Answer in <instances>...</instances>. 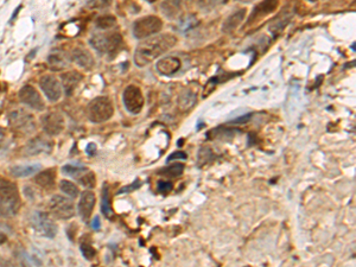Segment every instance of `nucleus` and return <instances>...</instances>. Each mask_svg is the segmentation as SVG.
Instances as JSON below:
<instances>
[{
    "label": "nucleus",
    "mask_w": 356,
    "mask_h": 267,
    "mask_svg": "<svg viewBox=\"0 0 356 267\" xmlns=\"http://www.w3.org/2000/svg\"><path fill=\"white\" fill-rule=\"evenodd\" d=\"M177 38L171 34L156 35L142 40L134 52V63L139 68H144L176 45Z\"/></svg>",
    "instance_id": "nucleus-1"
},
{
    "label": "nucleus",
    "mask_w": 356,
    "mask_h": 267,
    "mask_svg": "<svg viewBox=\"0 0 356 267\" xmlns=\"http://www.w3.org/2000/svg\"><path fill=\"white\" fill-rule=\"evenodd\" d=\"M20 208V197L16 184L0 178V218L16 215Z\"/></svg>",
    "instance_id": "nucleus-2"
},
{
    "label": "nucleus",
    "mask_w": 356,
    "mask_h": 267,
    "mask_svg": "<svg viewBox=\"0 0 356 267\" xmlns=\"http://www.w3.org/2000/svg\"><path fill=\"white\" fill-rule=\"evenodd\" d=\"M114 113L112 102L106 96H99L89 102L87 107V115L92 122H105L112 118Z\"/></svg>",
    "instance_id": "nucleus-3"
},
{
    "label": "nucleus",
    "mask_w": 356,
    "mask_h": 267,
    "mask_svg": "<svg viewBox=\"0 0 356 267\" xmlns=\"http://www.w3.org/2000/svg\"><path fill=\"white\" fill-rule=\"evenodd\" d=\"M90 45L98 50L100 54L113 55L122 44V37L119 32H106L98 34L90 38Z\"/></svg>",
    "instance_id": "nucleus-4"
},
{
    "label": "nucleus",
    "mask_w": 356,
    "mask_h": 267,
    "mask_svg": "<svg viewBox=\"0 0 356 267\" xmlns=\"http://www.w3.org/2000/svg\"><path fill=\"white\" fill-rule=\"evenodd\" d=\"M163 29V22L157 16H146L142 18L137 19L133 24V36L137 39H146Z\"/></svg>",
    "instance_id": "nucleus-5"
},
{
    "label": "nucleus",
    "mask_w": 356,
    "mask_h": 267,
    "mask_svg": "<svg viewBox=\"0 0 356 267\" xmlns=\"http://www.w3.org/2000/svg\"><path fill=\"white\" fill-rule=\"evenodd\" d=\"M122 101L125 108L131 114H139L144 107V95L139 87L130 84L122 93Z\"/></svg>",
    "instance_id": "nucleus-6"
},
{
    "label": "nucleus",
    "mask_w": 356,
    "mask_h": 267,
    "mask_svg": "<svg viewBox=\"0 0 356 267\" xmlns=\"http://www.w3.org/2000/svg\"><path fill=\"white\" fill-rule=\"evenodd\" d=\"M8 122L16 131L28 133L35 130V120L32 114L28 113L23 108H16L8 113Z\"/></svg>",
    "instance_id": "nucleus-7"
},
{
    "label": "nucleus",
    "mask_w": 356,
    "mask_h": 267,
    "mask_svg": "<svg viewBox=\"0 0 356 267\" xmlns=\"http://www.w3.org/2000/svg\"><path fill=\"white\" fill-rule=\"evenodd\" d=\"M49 208H50L52 215L61 220H68L72 218L75 214L74 203L62 195L52 196Z\"/></svg>",
    "instance_id": "nucleus-8"
},
{
    "label": "nucleus",
    "mask_w": 356,
    "mask_h": 267,
    "mask_svg": "<svg viewBox=\"0 0 356 267\" xmlns=\"http://www.w3.org/2000/svg\"><path fill=\"white\" fill-rule=\"evenodd\" d=\"M32 226H34L35 230L38 231L39 234L44 235L46 237H55L57 233V227L55 225V222L46 215L45 213H40V211H37L35 213V215L32 216Z\"/></svg>",
    "instance_id": "nucleus-9"
},
{
    "label": "nucleus",
    "mask_w": 356,
    "mask_h": 267,
    "mask_svg": "<svg viewBox=\"0 0 356 267\" xmlns=\"http://www.w3.org/2000/svg\"><path fill=\"white\" fill-rule=\"evenodd\" d=\"M18 98L23 104L29 106V107L34 108L36 111H43L45 108L44 101H43L42 96L38 93V90L32 86H24L19 90Z\"/></svg>",
    "instance_id": "nucleus-10"
},
{
    "label": "nucleus",
    "mask_w": 356,
    "mask_h": 267,
    "mask_svg": "<svg viewBox=\"0 0 356 267\" xmlns=\"http://www.w3.org/2000/svg\"><path fill=\"white\" fill-rule=\"evenodd\" d=\"M39 86L44 92L46 98L52 102L58 101L62 96V86L55 76H43L39 81Z\"/></svg>",
    "instance_id": "nucleus-11"
},
{
    "label": "nucleus",
    "mask_w": 356,
    "mask_h": 267,
    "mask_svg": "<svg viewBox=\"0 0 356 267\" xmlns=\"http://www.w3.org/2000/svg\"><path fill=\"white\" fill-rule=\"evenodd\" d=\"M44 132L49 136H58L64 128L63 116L57 112H50L42 118Z\"/></svg>",
    "instance_id": "nucleus-12"
},
{
    "label": "nucleus",
    "mask_w": 356,
    "mask_h": 267,
    "mask_svg": "<svg viewBox=\"0 0 356 267\" xmlns=\"http://www.w3.org/2000/svg\"><path fill=\"white\" fill-rule=\"evenodd\" d=\"M52 150V144L48 138L36 137L25 146L24 153L26 155H37L40 153H49Z\"/></svg>",
    "instance_id": "nucleus-13"
},
{
    "label": "nucleus",
    "mask_w": 356,
    "mask_h": 267,
    "mask_svg": "<svg viewBox=\"0 0 356 267\" xmlns=\"http://www.w3.org/2000/svg\"><path fill=\"white\" fill-rule=\"evenodd\" d=\"M95 193L93 191H83L80 197V202H78V214L82 218L83 221H88L93 214V209L95 205Z\"/></svg>",
    "instance_id": "nucleus-14"
},
{
    "label": "nucleus",
    "mask_w": 356,
    "mask_h": 267,
    "mask_svg": "<svg viewBox=\"0 0 356 267\" xmlns=\"http://www.w3.org/2000/svg\"><path fill=\"white\" fill-rule=\"evenodd\" d=\"M180 66H182V63L177 57L168 56L160 58L156 64V69L160 75L172 76L180 69Z\"/></svg>",
    "instance_id": "nucleus-15"
},
{
    "label": "nucleus",
    "mask_w": 356,
    "mask_h": 267,
    "mask_svg": "<svg viewBox=\"0 0 356 267\" xmlns=\"http://www.w3.org/2000/svg\"><path fill=\"white\" fill-rule=\"evenodd\" d=\"M71 60L84 69H92L95 64L93 55L88 50L84 49H74V51L71 52Z\"/></svg>",
    "instance_id": "nucleus-16"
},
{
    "label": "nucleus",
    "mask_w": 356,
    "mask_h": 267,
    "mask_svg": "<svg viewBox=\"0 0 356 267\" xmlns=\"http://www.w3.org/2000/svg\"><path fill=\"white\" fill-rule=\"evenodd\" d=\"M81 80H82V75L77 72H68L62 75V84L67 95H71Z\"/></svg>",
    "instance_id": "nucleus-17"
},
{
    "label": "nucleus",
    "mask_w": 356,
    "mask_h": 267,
    "mask_svg": "<svg viewBox=\"0 0 356 267\" xmlns=\"http://www.w3.org/2000/svg\"><path fill=\"white\" fill-rule=\"evenodd\" d=\"M245 17H246V10H245V8H241V10L236 11V12L233 13L232 16H229L228 18L226 19V22L223 23L222 26L223 32L230 34V32L234 31L235 29L238 28V26H240L241 23L244 22Z\"/></svg>",
    "instance_id": "nucleus-18"
},
{
    "label": "nucleus",
    "mask_w": 356,
    "mask_h": 267,
    "mask_svg": "<svg viewBox=\"0 0 356 267\" xmlns=\"http://www.w3.org/2000/svg\"><path fill=\"white\" fill-rule=\"evenodd\" d=\"M40 170V165L38 164H26V165H16L12 166L10 169L11 175L14 176V177H28V176H31L36 172H38Z\"/></svg>",
    "instance_id": "nucleus-19"
},
{
    "label": "nucleus",
    "mask_w": 356,
    "mask_h": 267,
    "mask_svg": "<svg viewBox=\"0 0 356 267\" xmlns=\"http://www.w3.org/2000/svg\"><path fill=\"white\" fill-rule=\"evenodd\" d=\"M48 63L52 70H62L68 66V58L62 51H54L48 56Z\"/></svg>",
    "instance_id": "nucleus-20"
},
{
    "label": "nucleus",
    "mask_w": 356,
    "mask_h": 267,
    "mask_svg": "<svg viewBox=\"0 0 356 267\" xmlns=\"http://www.w3.org/2000/svg\"><path fill=\"white\" fill-rule=\"evenodd\" d=\"M55 180H56V175H55L54 170L50 169L39 172L35 178V182L44 189H51L55 186Z\"/></svg>",
    "instance_id": "nucleus-21"
},
{
    "label": "nucleus",
    "mask_w": 356,
    "mask_h": 267,
    "mask_svg": "<svg viewBox=\"0 0 356 267\" xmlns=\"http://www.w3.org/2000/svg\"><path fill=\"white\" fill-rule=\"evenodd\" d=\"M277 6H278V2L277 1H264L261 4H259L258 6L254 7V11L250 14L249 20L258 19L259 17H264L266 14L273 12L276 10Z\"/></svg>",
    "instance_id": "nucleus-22"
},
{
    "label": "nucleus",
    "mask_w": 356,
    "mask_h": 267,
    "mask_svg": "<svg viewBox=\"0 0 356 267\" xmlns=\"http://www.w3.org/2000/svg\"><path fill=\"white\" fill-rule=\"evenodd\" d=\"M184 171V164L183 163H175L171 164V165L165 166L159 171V174L162 176H165V177H170V178H176L179 177L180 175L183 174Z\"/></svg>",
    "instance_id": "nucleus-23"
},
{
    "label": "nucleus",
    "mask_w": 356,
    "mask_h": 267,
    "mask_svg": "<svg viewBox=\"0 0 356 267\" xmlns=\"http://www.w3.org/2000/svg\"><path fill=\"white\" fill-rule=\"evenodd\" d=\"M102 214H104L106 218L112 219L114 213H113L112 205H110V198H109V189L108 186H104V189H102V205H101Z\"/></svg>",
    "instance_id": "nucleus-24"
},
{
    "label": "nucleus",
    "mask_w": 356,
    "mask_h": 267,
    "mask_svg": "<svg viewBox=\"0 0 356 267\" xmlns=\"http://www.w3.org/2000/svg\"><path fill=\"white\" fill-rule=\"evenodd\" d=\"M196 101V96L191 90H184L179 96V108L182 110H189L194 106Z\"/></svg>",
    "instance_id": "nucleus-25"
},
{
    "label": "nucleus",
    "mask_w": 356,
    "mask_h": 267,
    "mask_svg": "<svg viewBox=\"0 0 356 267\" xmlns=\"http://www.w3.org/2000/svg\"><path fill=\"white\" fill-rule=\"evenodd\" d=\"M86 166H83L82 164L80 163H70V164H67V165H64L62 168V171L63 174L66 175H69V176H78L80 174H82V172H86Z\"/></svg>",
    "instance_id": "nucleus-26"
},
{
    "label": "nucleus",
    "mask_w": 356,
    "mask_h": 267,
    "mask_svg": "<svg viewBox=\"0 0 356 267\" xmlns=\"http://www.w3.org/2000/svg\"><path fill=\"white\" fill-rule=\"evenodd\" d=\"M60 188L64 193H67V196H69V197H72V198L77 197L78 192H80L78 188L70 181H66V180L61 181Z\"/></svg>",
    "instance_id": "nucleus-27"
},
{
    "label": "nucleus",
    "mask_w": 356,
    "mask_h": 267,
    "mask_svg": "<svg viewBox=\"0 0 356 267\" xmlns=\"http://www.w3.org/2000/svg\"><path fill=\"white\" fill-rule=\"evenodd\" d=\"M114 25H115V18L112 16H104L96 20V26H98L99 29H102V30H107V29L113 28Z\"/></svg>",
    "instance_id": "nucleus-28"
},
{
    "label": "nucleus",
    "mask_w": 356,
    "mask_h": 267,
    "mask_svg": "<svg viewBox=\"0 0 356 267\" xmlns=\"http://www.w3.org/2000/svg\"><path fill=\"white\" fill-rule=\"evenodd\" d=\"M78 182H80L83 187L88 188V189H92V188H94L96 184L95 175L93 174L92 171L84 172V175L81 176V177L78 178Z\"/></svg>",
    "instance_id": "nucleus-29"
},
{
    "label": "nucleus",
    "mask_w": 356,
    "mask_h": 267,
    "mask_svg": "<svg viewBox=\"0 0 356 267\" xmlns=\"http://www.w3.org/2000/svg\"><path fill=\"white\" fill-rule=\"evenodd\" d=\"M81 252H82L83 257L88 260H92L96 254L95 249L93 248V246L90 245V243H82V245H81Z\"/></svg>",
    "instance_id": "nucleus-30"
},
{
    "label": "nucleus",
    "mask_w": 356,
    "mask_h": 267,
    "mask_svg": "<svg viewBox=\"0 0 356 267\" xmlns=\"http://www.w3.org/2000/svg\"><path fill=\"white\" fill-rule=\"evenodd\" d=\"M172 189H174V186H172L171 182L169 181H159L158 184H157V190H158L159 192L168 193L170 192Z\"/></svg>",
    "instance_id": "nucleus-31"
},
{
    "label": "nucleus",
    "mask_w": 356,
    "mask_h": 267,
    "mask_svg": "<svg viewBox=\"0 0 356 267\" xmlns=\"http://www.w3.org/2000/svg\"><path fill=\"white\" fill-rule=\"evenodd\" d=\"M186 158H188V155L185 154V152L176 151L166 158V163H170L172 160H185Z\"/></svg>",
    "instance_id": "nucleus-32"
},
{
    "label": "nucleus",
    "mask_w": 356,
    "mask_h": 267,
    "mask_svg": "<svg viewBox=\"0 0 356 267\" xmlns=\"http://www.w3.org/2000/svg\"><path fill=\"white\" fill-rule=\"evenodd\" d=\"M140 186H142V182H140L139 180H137L136 182H134V184H130V186L127 187H124L122 189H120V191H119V193H124V192H131V191H134V190L139 189Z\"/></svg>",
    "instance_id": "nucleus-33"
},
{
    "label": "nucleus",
    "mask_w": 356,
    "mask_h": 267,
    "mask_svg": "<svg viewBox=\"0 0 356 267\" xmlns=\"http://www.w3.org/2000/svg\"><path fill=\"white\" fill-rule=\"evenodd\" d=\"M86 152L89 155L95 154V152H96V145H95V144L94 143H89L88 145H87V148H86Z\"/></svg>",
    "instance_id": "nucleus-34"
},
{
    "label": "nucleus",
    "mask_w": 356,
    "mask_h": 267,
    "mask_svg": "<svg viewBox=\"0 0 356 267\" xmlns=\"http://www.w3.org/2000/svg\"><path fill=\"white\" fill-rule=\"evenodd\" d=\"M92 226H93V228H94L95 230H99V229H100L101 224H100V219H99L98 216H96V218H95L94 220H93V224H92Z\"/></svg>",
    "instance_id": "nucleus-35"
},
{
    "label": "nucleus",
    "mask_w": 356,
    "mask_h": 267,
    "mask_svg": "<svg viewBox=\"0 0 356 267\" xmlns=\"http://www.w3.org/2000/svg\"><path fill=\"white\" fill-rule=\"evenodd\" d=\"M250 118V115H245V116H242V118H239V119H235V120H233V124H240V122H245V121H247V120L248 119H249Z\"/></svg>",
    "instance_id": "nucleus-36"
},
{
    "label": "nucleus",
    "mask_w": 356,
    "mask_h": 267,
    "mask_svg": "<svg viewBox=\"0 0 356 267\" xmlns=\"http://www.w3.org/2000/svg\"><path fill=\"white\" fill-rule=\"evenodd\" d=\"M6 240H7V236L5 235L4 233H0V245H2V243L6 242Z\"/></svg>",
    "instance_id": "nucleus-37"
},
{
    "label": "nucleus",
    "mask_w": 356,
    "mask_h": 267,
    "mask_svg": "<svg viewBox=\"0 0 356 267\" xmlns=\"http://www.w3.org/2000/svg\"><path fill=\"white\" fill-rule=\"evenodd\" d=\"M2 140H4V132H2L1 128H0V146H1Z\"/></svg>",
    "instance_id": "nucleus-38"
}]
</instances>
